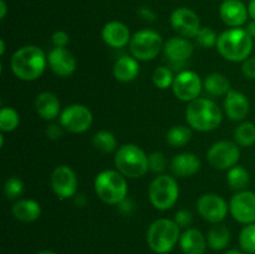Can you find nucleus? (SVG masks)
Listing matches in <instances>:
<instances>
[{
  "label": "nucleus",
  "instance_id": "obj_16",
  "mask_svg": "<svg viewBox=\"0 0 255 254\" xmlns=\"http://www.w3.org/2000/svg\"><path fill=\"white\" fill-rule=\"evenodd\" d=\"M194 46L189 39L182 36H174L167 40L163 46V54L169 65L182 67L186 65L189 57L193 55Z\"/></svg>",
  "mask_w": 255,
  "mask_h": 254
},
{
  "label": "nucleus",
  "instance_id": "obj_28",
  "mask_svg": "<svg viewBox=\"0 0 255 254\" xmlns=\"http://www.w3.org/2000/svg\"><path fill=\"white\" fill-rule=\"evenodd\" d=\"M227 183L233 191H246L248 184L251 183V174L248 169L243 166H234L227 172Z\"/></svg>",
  "mask_w": 255,
  "mask_h": 254
},
{
  "label": "nucleus",
  "instance_id": "obj_17",
  "mask_svg": "<svg viewBox=\"0 0 255 254\" xmlns=\"http://www.w3.org/2000/svg\"><path fill=\"white\" fill-rule=\"evenodd\" d=\"M47 65L59 77H69L76 70L77 62L66 47H54L47 54Z\"/></svg>",
  "mask_w": 255,
  "mask_h": 254
},
{
  "label": "nucleus",
  "instance_id": "obj_34",
  "mask_svg": "<svg viewBox=\"0 0 255 254\" xmlns=\"http://www.w3.org/2000/svg\"><path fill=\"white\" fill-rule=\"evenodd\" d=\"M239 244L242 251L248 254H255V223L247 224L239 234Z\"/></svg>",
  "mask_w": 255,
  "mask_h": 254
},
{
  "label": "nucleus",
  "instance_id": "obj_10",
  "mask_svg": "<svg viewBox=\"0 0 255 254\" xmlns=\"http://www.w3.org/2000/svg\"><path fill=\"white\" fill-rule=\"evenodd\" d=\"M241 158L239 146L231 141H218L209 147L207 152V159L213 168L221 171H228L237 166Z\"/></svg>",
  "mask_w": 255,
  "mask_h": 254
},
{
  "label": "nucleus",
  "instance_id": "obj_15",
  "mask_svg": "<svg viewBox=\"0 0 255 254\" xmlns=\"http://www.w3.org/2000/svg\"><path fill=\"white\" fill-rule=\"evenodd\" d=\"M229 213L242 224L255 223V193L252 191L237 192L229 202Z\"/></svg>",
  "mask_w": 255,
  "mask_h": 254
},
{
  "label": "nucleus",
  "instance_id": "obj_11",
  "mask_svg": "<svg viewBox=\"0 0 255 254\" xmlns=\"http://www.w3.org/2000/svg\"><path fill=\"white\" fill-rule=\"evenodd\" d=\"M172 90L179 101L191 102L198 99L201 95L203 90V81L197 72L192 70H182L174 76Z\"/></svg>",
  "mask_w": 255,
  "mask_h": 254
},
{
  "label": "nucleus",
  "instance_id": "obj_40",
  "mask_svg": "<svg viewBox=\"0 0 255 254\" xmlns=\"http://www.w3.org/2000/svg\"><path fill=\"white\" fill-rule=\"evenodd\" d=\"M242 72L247 79L255 80V56L248 57L242 65Z\"/></svg>",
  "mask_w": 255,
  "mask_h": 254
},
{
  "label": "nucleus",
  "instance_id": "obj_35",
  "mask_svg": "<svg viewBox=\"0 0 255 254\" xmlns=\"http://www.w3.org/2000/svg\"><path fill=\"white\" fill-rule=\"evenodd\" d=\"M197 44L202 47V49H212V47L217 46V41H218V35L214 31L212 27L203 26L199 30L198 35L196 36Z\"/></svg>",
  "mask_w": 255,
  "mask_h": 254
},
{
  "label": "nucleus",
  "instance_id": "obj_48",
  "mask_svg": "<svg viewBox=\"0 0 255 254\" xmlns=\"http://www.w3.org/2000/svg\"><path fill=\"white\" fill-rule=\"evenodd\" d=\"M226 254H243V253H242V252H239V251H237V249H231V251L227 252Z\"/></svg>",
  "mask_w": 255,
  "mask_h": 254
},
{
  "label": "nucleus",
  "instance_id": "obj_44",
  "mask_svg": "<svg viewBox=\"0 0 255 254\" xmlns=\"http://www.w3.org/2000/svg\"><path fill=\"white\" fill-rule=\"evenodd\" d=\"M7 12V5L5 0H0V19H4L6 16Z\"/></svg>",
  "mask_w": 255,
  "mask_h": 254
},
{
  "label": "nucleus",
  "instance_id": "obj_43",
  "mask_svg": "<svg viewBox=\"0 0 255 254\" xmlns=\"http://www.w3.org/2000/svg\"><path fill=\"white\" fill-rule=\"evenodd\" d=\"M132 207H133V204H132V202L128 201L127 198L124 199V201L119 204V209L122 213H129V212L132 211Z\"/></svg>",
  "mask_w": 255,
  "mask_h": 254
},
{
  "label": "nucleus",
  "instance_id": "obj_20",
  "mask_svg": "<svg viewBox=\"0 0 255 254\" xmlns=\"http://www.w3.org/2000/svg\"><path fill=\"white\" fill-rule=\"evenodd\" d=\"M101 35L105 44L109 45L110 47H114V49L125 47L129 44L132 39L128 26L124 22L117 21V20L106 22L105 26L102 27Z\"/></svg>",
  "mask_w": 255,
  "mask_h": 254
},
{
  "label": "nucleus",
  "instance_id": "obj_33",
  "mask_svg": "<svg viewBox=\"0 0 255 254\" xmlns=\"http://www.w3.org/2000/svg\"><path fill=\"white\" fill-rule=\"evenodd\" d=\"M174 81L173 71L168 66H158L152 74V82L159 90H167L172 87Z\"/></svg>",
  "mask_w": 255,
  "mask_h": 254
},
{
  "label": "nucleus",
  "instance_id": "obj_36",
  "mask_svg": "<svg viewBox=\"0 0 255 254\" xmlns=\"http://www.w3.org/2000/svg\"><path fill=\"white\" fill-rule=\"evenodd\" d=\"M24 192V182L16 176L7 178L4 183V193L7 199H16Z\"/></svg>",
  "mask_w": 255,
  "mask_h": 254
},
{
  "label": "nucleus",
  "instance_id": "obj_39",
  "mask_svg": "<svg viewBox=\"0 0 255 254\" xmlns=\"http://www.w3.org/2000/svg\"><path fill=\"white\" fill-rule=\"evenodd\" d=\"M51 42L54 47H66L70 42V36L64 30H57L52 34Z\"/></svg>",
  "mask_w": 255,
  "mask_h": 254
},
{
  "label": "nucleus",
  "instance_id": "obj_21",
  "mask_svg": "<svg viewBox=\"0 0 255 254\" xmlns=\"http://www.w3.org/2000/svg\"><path fill=\"white\" fill-rule=\"evenodd\" d=\"M35 111L45 121H54L62 111L59 97L50 91L40 92L35 99Z\"/></svg>",
  "mask_w": 255,
  "mask_h": 254
},
{
  "label": "nucleus",
  "instance_id": "obj_42",
  "mask_svg": "<svg viewBox=\"0 0 255 254\" xmlns=\"http://www.w3.org/2000/svg\"><path fill=\"white\" fill-rule=\"evenodd\" d=\"M138 15L144 20H148V21H153L156 20V14L152 11V9L147 6H141L138 9Z\"/></svg>",
  "mask_w": 255,
  "mask_h": 254
},
{
  "label": "nucleus",
  "instance_id": "obj_47",
  "mask_svg": "<svg viewBox=\"0 0 255 254\" xmlns=\"http://www.w3.org/2000/svg\"><path fill=\"white\" fill-rule=\"evenodd\" d=\"M4 54H5V41L1 39L0 40V55L4 56Z\"/></svg>",
  "mask_w": 255,
  "mask_h": 254
},
{
  "label": "nucleus",
  "instance_id": "obj_2",
  "mask_svg": "<svg viewBox=\"0 0 255 254\" xmlns=\"http://www.w3.org/2000/svg\"><path fill=\"white\" fill-rule=\"evenodd\" d=\"M186 121L192 129L209 132L221 126L223 112L213 100L198 97L188 102L186 109Z\"/></svg>",
  "mask_w": 255,
  "mask_h": 254
},
{
  "label": "nucleus",
  "instance_id": "obj_7",
  "mask_svg": "<svg viewBox=\"0 0 255 254\" xmlns=\"http://www.w3.org/2000/svg\"><path fill=\"white\" fill-rule=\"evenodd\" d=\"M148 198L152 206L158 211H168L179 198V186L174 177L158 174L148 187Z\"/></svg>",
  "mask_w": 255,
  "mask_h": 254
},
{
  "label": "nucleus",
  "instance_id": "obj_37",
  "mask_svg": "<svg viewBox=\"0 0 255 254\" xmlns=\"http://www.w3.org/2000/svg\"><path fill=\"white\" fill-rule=\"evenodd\" d=\"M148 166L149 171L153 172V173L163 174V172L167 168V159L162 152L156 151L152 152L148 156Z\"/></svg>",
  "mask_w": 255,
  "mask_h": 254
},
{
  "label": "nucleus",
  "instance_id": "obj_3",
  "mask_svg": "<svg viewBox=\"0 0 255 254\" xmlns=\"http://www.w3.org/2000/svg\"><path fill=\"white\" fill-rule=\"evenodd\" d=\"M253 40L246 29L231 27L219 35L216 47L219 54L228 61L243 62L251 57Z\"/></svg>",
  "mask_w": 255,
  "mask_h": 254
},
{
  "label": "nucleus",
  "instance_id": "obj_8",
  "mask_svg": "<svg viewBox=\"0 0 255 254\" xmlns=\"http://www.w3.org/2000/svg\"><path fill=\"white\" fill-rule=\"evenodd\" d=\"M164 42L159 32L152 29L138 30L132 35L129 51L138 61H151L163 50Z\"/></svg>",
  "mask_w": 255,
  "mask_h": 254
},
{
  "label": "nucleus",
  "instance_id": "obj_9",
  "mask_svg": "<svg viewBox=\"0 0 255 254\" xmlns=\"http://www.w3.org/2000/svg\"><path fill=\"white\" fill-rule=\"evenodd\" d=\"M60 125L71 133H84L91 127L94 115L82 104H72L65 107L60 114Z\"/></svg>",
  "mask_w": 255,
  "mask_h": 254
},
{
  "label": "nucleus",
  "instance_id": "obj_30",
  "mask_svg": "<svg viewBox=\"0 0 255 254\" xmlns=\"http://www.w3.org/2000/svg\"><path fill=\"white\" fill-rule=\"evenodd\" d=\"M92 144L96 149H99L102 153H111L117 151V138L112 132L102 129L96 132L92 137Z\"/></svg>",
  "mask_w": 255,
  "mask_h": 254
},
{
  "label": "nucleus",
  "instance_id": "obj_23",
  "mask_svg": "<svg viewBox=\"0 0 255 254\" xmlns=\"http://www.w3.org/2000/svg\"><path fill=\"white\" fill-rule=\"evenodd\" d=\"M139 64L138 60L131 55H124L116 60L114 65V76L120 82H131L138 76Z\"/></svg>",
  "mask_w": 255,
  "mask_h": 254
},
{
  "label": "nucleus",
  "instance_id": "obj_13",
  "mask_svg": "<svg viewBox=\"0 0 255 254\" xmlns=\"http://www.w3.org/2000/svg\"><path fill=\"white\" fill-rule=\"evenodd\" d=\"M52 192L60 199H67L75 197L77 193L79 181L74 169L66 164L55 167L50 177Z\"/></svg>",
  "mask_w": 255,
  "mask_h": 254
},
{
  "label": "nucleus",
  "instance_id": "obj_46",
  "mask_svg": "<svg viewBox=\"0 0 255 254\" xmlns=\"http://www.w3.org/2000/svg\"><path fill=\"white\" fill-rule=\"evenodd\" d=\"M246 30L248 31V34L251 35L253 39H255V21H254V20H252V21L249 22L248 25H247Z\"/></svg>",
  "mask_w": 255,
  "mask_h": 254
},
{
  "label": "nucleus",
  "instance_id": "obj_26",
  "mask_svg": "<svg viewBox=\"0 0 255 254\" xmlns=\"http://www.w3.org/2000/svg\"><path fill=\"white\" fill-rule=\"evenodd\" d=\"M203 89L213 97L226 96L231 91V81L221 72H212L207 75L203 81Z\"/></svg>",
  "mask_w": 255,
  "mask_h": 254
},
{
  "label": "nucleus",
  "instance_id": "obj_12",
  "mask_svg": "<svg viewBox=\"0 0 255 254\" xmlns=\"http://www.w3.org/2000/svg\"><path fill=\"white\" fill-rule=\"evenodd\" d=\"M197 211L204 221L212 224H218L228 216L229 204L219 194L204 193L197 201Z\"/></svg>",
  "mask_w": 255,
  "mask_h": 254
},
{
  "label": "nucleus",
  "instance_id": "obj_45",
  "mask_svg": "<svg viewBox=\"0 0 255 254\" xmlns=\"http://www.w3.org/2000/svg\"><path fill=\"white\" fill-rule=\"evenodd\" d=\"M248 12L249 16L252 17V20L255 21V0H251L248 4Z\"/></svg>",
  "mask_w": 255,
  "mask_h": 254
},
{
  "label": "nucleus",
  "instance_id": "obj_25",
  "mask_svg": "<svg viewBox=\"0 0 255 254\" xmlns=\"http://www.w3.org/2000/svg\"><path fill=\"white\" fill-rule=\"evenodd\" d=\"M179 246L184 254H203L207 241L201 231L196 228H187L181 234Z\"/></svg>",
  "mask_w": 255,
  "mask_h": 254
},
{
  "label": "nucleus",
  "instance_id": "obj_32",
  "mask_svg": "<svg viewBox=\"0 0 255 254\" xmlns=\"http://www.w3.org/2000/svg\"><path fill=\"white\" fill-rule=\"evenodd\" d=\"M20 125V115L12 107H2L0 110V131L12 132L19 127Z\"/></svg>",
  "mask_w": 255,
  "mask_h": 254
},
{
  "label": "nucleus",
  "instance_id": "obj_4",
  "mask_svg": "<svg viewBox=\"0 0 255 254\" xmlns=\"http://www.w3.org/2000/svg\"><path fill=\"white\" fill-rule=\"evenodd\" d=\"M94 187L97 197L110 206H119L128 194L126 177L117 169H105L97 173Z\"/></svg>",
  "mask_w": 255,
  "mask_h": 254
},
{
  "label": "nucleus",
  "instance_id": "obj_31",
  "mask_svg": "<svg viewBox=\"0 0 255 254\" xmlns=\"http://www.w3.org/2000/svg\"><path fill=\"white\" fill-rule=\"evenodd\" d=\"M236 143L241 147H251L255 143V124L244 121L234 131Z\"/></svg>",
  "mask_w": 255,
  "mask_h": 254
},
{
  "label": "nucleus",
  "instance_id": "obj_22",
  "mask_svg": "<svg viewBox=\"0 0 255 254\" xmlns=\"http://www.w3.org/2000/svg\"><path fill=\"white\" fill-rule=\"evenodd\" d=\"M201 159L192 152H183L176 154L171 161V171L179 178L194 176L201 169Z\"/></svg>",
  "mask_w": 255,
  "mask_h": 254
},
{
  "label": "nucleus",
  "instance_id": "obj_1",
  "mask_svg": "<svg viewBox=\"0 0 255 254\" xmlns=\"http://www.w3.org/2000/svg\"><path fill=\"white\" fill-rule=\"evenodd\" d=\"M47 55L36 45H25L17 49L10 59V67L15 76L22 81H35L44 74Z\"/></svg>",
  "mask_w": 255,
  "mask_h": 254
},
{
  "label": "nucleus",
  "instance_id": "obj_6",
  "mask_svg": "<svg viewBox=\"0 0 255 254\" xmlns=\"http://www.w3.org/2000/svg\"><path fill=\"white\" fill-rule=\"evenodd\" d=\"M115 166L126 178H141L149 171L148 154L134 143L122 144L115 154Z\"/></svg>",
  "mask_w": 255,
  "mask_h": 254
},
{
  "label": "nucleus",
  "instance_id": "obj_49",
  "mask_svg": "<svg viewBox=\"0 0 255 254\" xmlns=\"http://www.w3.org/2000/svg\"><path fill=\"white\" fill-rule=\"evenodd\" d=\"M36 254H57V253H55V252H52V251H41Z\"/></svg>",
  "mask_w": 255,
  "mask_h": 254
},
{
  "label": "nucleus",
  "instance_id": "obj_5",
  "mask_svg": "<svg viewBox=\"0 0 255 254\" xmlns=\"http://www.w3.org/2000/svg\"><path fill=\"white\" fill-rule=\"evenodd\" d=\"M181 234V228L174 219H156L147 229V244L154 253L167 254L178 243Z\"/></svg>",
  "mask_w": 255,
  "mask_h": 254
},
{
  "label": "nucleus",
  "instance_id": "obj_18",
  "mask_svg": "<svg viewBox=\"0 0 255 254\" xmlns=\"http://www.w3.org/2000/svg\"><path fill=\"white\" fill-rule=\"evenodd\" d=\"M219 16L229 27H241L248 20V6L242 0H224L219 6Z\"/></svg>",
  "mask_w": 255,
  "mask_h": 254
},
{
  "label": "nucleus",
  "instance_id": "obj_41",
  "mask_svg": "<svg viewBox=\"0 0 255 254\" xmlns=\"http://www.w3.org/2000/svg\"><path fill=\"white\" fill-rule=\"evenodd\" d=\"M64 129L61 125H50L46 129V136L50 139H59L64 134Z\"/></svg>",
  "mask_w": 255,
  "mask_h": 254
},
{
  "label": "nucleus",
  "instance_id": "obj_14",
  "mask_svg": "<svg viewBox=\"0 0 255 254\" xmlns=\"http://www.w3.org/2000/svg\"><path fill=\"white\" fill-rule=\"evenodd\" d=\"M169 22L174 31L178 32L179 36L186 39H192V37L196 39L202 27L201 19L197 12L186 6L177 7L176 10H173L169 17Z\"/></svg>",
  "mask_w": 255,
  "mask_h": 254
},
{
  "label": "nucleus",
  "instance_id": "obj_19",
  "mask_svg": "<svg viewBox=\"0 0 255 254\" xmlns=\"http://www.w3.org/2000/svg\"><path fill=\"white\" fill-rule=\"evenodd\" d=\"M224 112L232 121H243L251 112V102L241 91L231 90L224 99Z\"/></svg>",
  "mask_w": 255,
  "mask_h": 254
},
{
  "label": "nucleus",
  "instance_id": "obj_24",
  "mask_svg": "<svg viewBox=\"0 0 255 254\" xmlns=\"http://www.w3.org/2000/svg\"><path fill=\"white\" fill-rule=\"evenodd\" d=\"M11 212L12 216L17 221L24 222V223H31V222L39 219V217L41 216V206L35 199L22 198L15 202Z\"/></svg>",
  "mask_w": 255,
  "mask_h": 254
},
{
  "label": "nucleus",
  "instance_id": "obj_29",
  "mask_svg": "<svg viewBox=\"0 0 255 254\" xmlns=\"http://www.w3.org/2000/svg\"><path fill=\"white\" fill-rule=\"evenodd\" d=\"M192 138V128L188 126H183V125H176V126L171 127L167 131L166 141L173 148H179L183 147L191 141Z\"/></svg>",
  "mask_w": 255,
  "mask_h": 254
},
{
  "label": "nucleus",
  "instance_id": "obj_27",
  "mask_svg": "<svg viewBox=\"0 0 255 254\" xmlns=\"http://www.w3.org/2000/svg\"><path fill=\"white\" fill-rule=\"evenodd\" d=\"M229 241H231V232L223 224H214L209 229L208 236H207V243L214 251H223V249H226L228 247Z\"/></svg>",
  "mask_w": 255,
  "mask_h": 254
},
{
  "label": "nucleus",
  "instance_id": "obj_38",
  "mask_svg": "<svg viewBox=\"0 0 255 254\" xmlns=\"http://www.w3.org/2000/svg\"><path fill=\"white\" fill-rule=\"evenodd\" d=\"M174 222L179 226V228H188L193 222V214L187 209H179L174 214Z\"/></svg>",
  "mask_w": 255,
  "mask_h": 254
}]
</instances>
